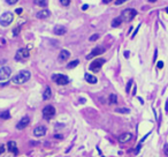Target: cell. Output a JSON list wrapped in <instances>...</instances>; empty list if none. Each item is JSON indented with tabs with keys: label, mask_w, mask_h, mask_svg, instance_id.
I'll return each mask as SVG.
<instances>
[{
	"label": "cell",
	"mask_w": 168,
	"mask_h": 157,
	"mask_svg": "<svg viewBox=\"0 0 168 157\" xmlns=\"http://www.w3.org/2000/svg\"><path fill=\"white\" fill-rule=\"evenodd\" d=\"M31 74L29 70H21L19 74H16L13 78H12V81L16 85H23L26 83L27 81H29V78H30Z\"/></svg>",
	"instance_id": "obj_1"
},
{
	"label": "cell",
	"mask_w": 168,
	"mask_h": 157,
	"mask_svg": "<svg viewBox=\"0 0 168 157\" xmlns=\"http://www.w3.org/2000/svg\"><path fill=\"white\" fill-rule=\"evenodd\" d=\"M137 15V11L134 8H127L122 12L121 14V19L124 22H130L131 20H134V18Z\"/></svg>",
	"instance_id": "obj_2"
},
{
	"label": "cell",
	"mask_w": 168,
	"mask_h": 157,
	"mask_svg": "<svg viewBox=\"0 0 168 157\" xmlns=\"http://www.w3.org/2000/svg\"><path fill=\"white\" fill-rule=\"evenodd\" d=\"M14 20V15L11 12H6L4 13L1 16H0V24L3 27H8Z\"/></svg>",
	"instance_id": "obj_3"
},
{
	"label": "cell",
	"mask_w": 168,
	"mask_h": 157,
	"mask_svg": "<svg viewBox=\"0 0 168 157\" xmlns=\"http://www.w3.org/2000/svg\"><path fill=\"white\" fill-rule=\"evenodd\" d=\"M52 81L55 82L59 86H65L69 82V78H68V76H66L63 74H53L52 75Z\"/></svg>",
	"instance_id": "obj_4"
},
{
	"label": "cell",
	"mask_w": 168,
	"mask_h": 157,
	"mask_svg": "<svg viewBox=\"0 0 168 157\" xmlns=\"http://www.w3.org/2000/svg\"><path fill=\"white\" fill-rule=\"evenodd\" d=\"M105 59H103V58H99V59H96V60H93L91 64H90V66H89V69L91 70V72H93V73H97V72H99L100 70V68H101V66L105 64Z\"/></svg>",
	"instance_id": "obj_5"
},
{
	"label": "cell",
	"mask_w": 168,
	"mask_h": 157,
	"mask_svg": "<svg viewBox=\"0 0 168 157\" xmlns=\"http://www.w3.org/2000/svg\"><path fill=\"white\" fill-rule=\"evenodd\" d=\"M54 114H55V109H54V106L47 105V106H45V108L43 109V117H44V119L50 120V119H52V118L54 117Z\"/></svg>",
	"instance_id": "obj_6"
},
{
	"label": "cell",
	"mask_w": 168,
	"mask_h": 157,
	"mask_svg": "<svg viewBox=\"0 0 168 157\" xmlns=\"http://www.w3.org/2000/svg\"><path fill=\"white\" fill-rule=\"evenodd\" d=\"M12 74V69L8 66H4L0 68V81H6Z\"/></svg>",
	"instance_id": "obj_7"
},
{
	"label": "cell",
	"mask_w": 168,
	"mask_h": 157,
	"mask_svg": "<svg viewBox=\"0 0 168 157\" xmlns=\"http://www.w3.org/2000/svg\"><path fill=\"white\" fill-rule=\"evenodd\" d=\"M29 55H30L29 50L24 47V49L17 50V52H16V54H15V59H16L17 61H20V60H26V59L29 58Z\"/></svg>",
	"instance_id": "obj_8"
},
{
	"label": "cell",
	"mask_w": 168,
	"mask_h": 157,
	"mask_svg": "<svg viewBox=\"0 0 168 157\" xmlns=\"http://www.w3.org/2000/svg\"><path fill=\"white\" fill-rule=\"evenodd\" d=\"M106 51V49L105 47H101V46H98V47H96V49H93L92 51H91V53L90 54H88L87 55V59H92L93 57H97V55H99V54H101V53H104Z\"/></svg>",
	"instance_id": "obj_9"
},
{
	"label": "cell",
	"mask_w": 168,
	"mask_h": 157,
	"mask_svg": "<svg viewBox=\"0 0 168 157\" xmlns=\"http://www.w3.org/2000/svg\"><path fill=\"white\" fill-rule=\"evenodd\" d=\"M29 122H30V118H29L28 116H24V117L17 122L16 128H17V129H24V128L29 125Z\"/></svg>",
	"instance_id": "obj_10"
},
{
	"label": "cell",
	"mask_w": 168,
	"mask_h": 157,
	"mask_svg": "<svg viewBox=\"0 0 168 157\" xmlns=\"http://www.w3.org/2000/svg\"><path fill=\"white\" fill-rule=\"evenodd\" d=\"M45 134H46V127H45V126H37V127L34 129V135L37 136V137L44 136Z\"/></svg>",
	"instance_id": "obj_11"
},
{
	"label": "cell",
	"mask_w": 168,
	"mask_h": 157,
	"mask_svg": "<svg viewBox=\"0 0 168 157\" xmlns=\"http://www.w3.org/2000/svg\"><path fill=\"white\" fill-rule=\"evenodd\" d=\"M69 57H70V52H69L68 50H61V51H60V53H59L58 59H59V61H60V62H62V61L68 60V59H69Z\"/></svg>",
	"instance_id": "obj_12"
},
{
	"label": "cell",
	"mask_w": 168,
	"mask_h": 157,
	"mask_svg": "<svg viewBox=\"0 0 168 157\" xmlns=\"http://www.w3.org/2000/svg\"><path fill=\"white\" fill-rule=\"evenodd\" d=\"M7 147H8V150H9L11 152H13L14 155H17L19 149H17V144H16L15 141H9V142L7 143Z\"/></svg>",
	"instance_id": "obj_13"
},
{
	"label": "cell",
	"mask_w": 168,
	"mask_h": 157,
	"mask_svg": "<svg viewBox=\"0 0 168 157\" xmlns=\"http://www.w3.org/2000/svg\"><path fill=\"white\" fill-rule=\"evenodd\" d=\"M84 78H85V81H87L88 83H90V85H96L97 81H98L96 76H93V75H91V74H89V73H87L85 75H84Z\"/></svg>",
	"instance_id": "obj_14"
},
{
	"label": "cell",
	"mask_w": 168,
	"mask_h": 157,
	"mask_svg": "<svg viewBox=\"0 0 168 157\" xmlns=\"http://www.w3.org/2000/svg\"><path fill=\"white\" fill-rule=\"evenodd\" d=\"M53 31H54L55 35H58V36H62V35L66 34L67 30H66V28H65L63 26H55L54 29H53Z\"/></svg>",
	"instance_id": "obj_15"
},
{
	"label": "cell",
	"mask_w": 168,
	"mask_h": 157,
	"mask_svg": "<svg viewBox=\"0 0 168 157\" xmlns=\"http://www.w3.org/2000/svg\"><path fill=\"white\" fill-rule=\"evenodd\" d=\"M132 139V135H131V133H124V134H122L120 137H119V141L121 142V143H124V142H128V141H130Z\"/></svg>",
	"instance_id": "obj_16"
},
{
	"label": "cell",
	"mask_w": 168,
	"mask_h": 157,
	"mask_svg": "<svg viewBox=\"0 0 168 157\" xmlns=\"http://www.w3.org/2000/svg\"><path fill=\"white\" fill-rule=\"evenodd\" d=\"M51 97H52V90H51L50 87H46V89H45V91H44V94H43V99H44V101H47V99H50Z\"/></svg>",
	"instance_id": "obj_17"
},
{
	"label": "cell",
	"mask_w": 168,
	"mask_h": 157,
	"mask_svg": "<svg viewBox=\"0 0 168 157\" xmlns=\"http://www.w3.org/2000/svg\"><path fill=\"white\" fill-rule=\"evenodd\" d=\"M50 14H51V13H50L48 11L44 9V11H40V12H38L36 16H37L38 19H45V18H48V16H50Z\"/></svg>",
	"instance_id": "obj_18"
},
{
	"label": "cell",
	"mask_w": 168,
	"mask_h": 157,
	"mask_svg": "<svg viewBox=\"0 0 168 157\" xmlns=\"http://www.w3.org/2000/svg\"><path fill=\"white\" fill-rule=\"evenodd\" d=\"M121 23H122L121 16H120V18H115V19H113V21H112V27H113V28H118L119 26H121Z\"/></svg>",
	"instance_id": "obj_19"
},
{
	"label": "cell",
	"mask_w": 168,
	"mask_h": 157,
	"mask_svg": "<svg viewBox=\"0 0 168 157\" xmlns=\"http://www.w3.org/2000/svg\"><path fill=\"white\" fill-rule=\"evenodd\" d=\"M0 118H1V119H5V120L9 119V118H11V112H9L8 110H6V111H3L1 113H0Z\"/></svg>",
	"instance_id": "obj_20"
},
{
	"label": "cell",
	"mask_w": 168,
	"mask_h": 157,
	"mask_svg": "<svg viewBox=\"0 0 168 157\" xmlns=\"http://www.w3.org/2000/svg\"><path fill=\"white\" fill-rule=\"evenodd\" d=\"M78 64H79V60H78V59L73 60V61H70V62H68V64H67V68L71 69V68H74V67H76Z\"/></svg>",
	"instance_id": "obj_21"
},
{
	"label": "cell",
	"mask_w": 168,
	"mask_h": 157,
	"mask_svg": "<svg viewBox=\"0 0 168 157\" xmlns=\"http://www.w3.org/2000/svg\"><path fill=\"white\" fill-rule=\"evenodd\" d=\"M115 111L118 113H124V114L130 113V109H128V108H118V109H115Z\"/></svg>",
	"instance_id": "obj_22"
},
{
	"label": "cell",
	"mask_w": 168,
	"mask_h": 157,
	"mask_svg": "<svg viewBox=\"0 0 168 157\" xmlns=\"http://www.w3.org/2000/svg\"><path fill=\"white\" fill-rule=\"evenodd\" d=\"M108 102H110V104H116V103H118V97H116V95H114V94L110 95Z\"/></svg>",
	"instance_id": "obj_23"
},
{
	"label": "cell",
	"mask_w": 168,
	"mask_h": 157,
	"mask_svg": "<svg viewBox=\"0 0 168 157\" xmlns=\"http://www.w3.org/2000/svg\"><path fill=\"white\" fill-rule=\"evenodd\" d=\"M35 4L40 6V7H46L47 6V0H35Z\"/></svg>",
	"instance_id": "obj_24"
},
{
	"label": "cell",
	"mask_w": 168,
	"mask_h": 157,
	"mask_svg": "<svg viewBox=\"0 0 168 157\" xmlns=\"http://www.w3.org/2000/svg\"><path fill=\"white\" fill-rule=\"evenodd\" d=\"M132 80H130V81H128V83H127V87H126V91L129 94L130 93V88H131V86H132Z\"/></svg>",
	"instance_id": "obj_25"
},
{
	"label": "cell",
	"mask_w": 168,
	"mask_h": 157,
	"mask_svg": "<svg viewBox=\"0 0 168 157\" xmlns=\"http://www.w3.org/2000/svg\"><path fill=\"white\" fill-rule=\"evenodd\" d=\"M60 3L62 6H69L70 5V0H60Z\"/></svg>",
	"instance_id": "obj_26"
},
{
	"label": "cell",
	"mask_w": 168,
	"mask_h": 157,
	"mask_svg": "<svg viewBox=\"0 0 168 157\" xmlns=\"http://www.w3.org/2000/svg\"><path fill=\"white\" fill-rule=\"evenodd\" d=\"M100 36H99V34H96V35H93V36H91L89 39H90V42H95V41H97L98 38H99Z\"/></svg>",
	"instance_id": "obj_27"
},
{
	"label": "cell",
	"mask_w": 168,
	"mask_h": 157,
	"mask_svg": "<svg viewBox=\"0 0 168 157\" xmlns=\"http://www.w3.org/2000/svg\"><path fill=\"white\" fill-rule=\"evenodd\" d=\"M20 30H21V29H20V26H19V27H16V28L13 30V35H14V36H17V35H19V32H20Z\"/></svg>",
	"instance_id": "obj_28"
},
{
	"label": "cell",
	"mask_w": 168,
	"mask_h": 157,
	"mask_svg": "<svg viewBox=\"0 0 168 157\" xmlns=\"http://www.w3.org/2000/svg\"><path fill=\"white\" fill-rule=\"evenodd\" d=\"M17 1H19V0H6V3H7L8 5H15Z\"/></svg>",
	"instance_id": "obj_29"
},
{
	"label": "cell",
	"mask_w": 168,
	"mask_h": 157,
	"mask_svg": "<svg viewBox=\"0 0 168 157\" xmlns=\"http://www.w3.org/2000/svg\"><path fill=\"white\" fill-rule=\"evenodd\" d=\"M126 1H128V0H115V5H122Z\"/></svg>",
	"instance_id": "obj_30"
},
{
	"label": "cell",
	"mask_w": 168,
	"mask_h": 157,
	"mask_svg": "<svg viewBox=\"0 0 168 157\" xmlns=\"http://www.w3.org/2000/svg\"><path fill=\"white\" fill-rule=\"evenodd\" d=\"M5 145L4 144H1V143H0V155H1V154H4L5 152Z\"/></svg>",
	"instance_id": "obj_31"
},
{
	"label": "cell",
	"mask_w": 168,
	"mask_h": 157,
	"mask_svg": "<svg viewBox=\"0 0 168 157\" xmlns=\"http://www.w3.org/2000/svg\"><path fill=\"white\" fill-rule=\"evenodd\" d=\"M163 67V62L162 61H158V64H157V68L158 69H161Z\"/></svg>",
	"instance_id": "obj_32"
},
{
	"label": "cell",
	"mask_w": 168,
	"mask_h": 157,
	"mask_svg": "<svg viewBox=\"0 0 168 157\" xmlns=\"http://www.w3.org/2000/svg\"><path fill=\"white\" fill-rule=\"evenodd\" d=\"M139 28H140V26H138V27L136 28V30H135V31H134V34L131 35V38H134V37H135V36L137 35V32H138V30H139Z\"/></svg>",
	"instance_id": "obj_33"
},
{
	"label": "cell",
	"mask_w": 168,
	"mask_h": 157,
	"mask_svg": "<svg viewBox=\"0 0 168 157\" xmlns=\"http://www.w3.org/2000/svg\"><path fill=\"white\" fill-rule=\"evenodd\" d=\"M163 150H165V154L168 156V143H166V144L163 145Z\"/></svg>",
	"instance_id": "obj_34"
},
{
	"label": "cell",
	"mask_w": 168,
	"mask_h": 157,
	"mask_svg": "<svg viewBox=\"0 0 168 157\" xmlns=\"http://www.w3.org/2000/svg\"><path fill=\"white\" fill-rule=\"evenodd\" d=\"M88 7H89V5H83V6H82V11H87Z\"/></svg>",
	"instance_id": "obj_35"
},
{
	"label": "cell",
	"mask_w": 168,
	"mask_h": 157,
	"mask_svg": "<svg viewBox=\"0 0 168 157\" xmlns=\"http://www.w3.org/2000/svg\"><path fill=\"white\" fill-rule=\"evenodd\" d=\"M15 12H16V14H21V13L23 12V9H22V8H17Z\"/></svg>",
	"instance_id": "obj_36"
},
{
	"label": "cell",
	"mask_w": 168,
	"mask_h": 157,
	"mask_svg": "<svg viewBox=\"0 0 168 157\" xmlns=\"http://www.w3.org/2000/svg\"><path fill=\"white\" fill-rule=\"evenodd\" d=\"M165 111L168 113V99H167V102H166V105H165Z\"/></svg>",
	"instance_id": "obj_37"
},
{
	"label": "cell",
	"mask_w": 168,
	"mask_h": 157,
	"mask_svg": "<svg viewBox=\"0 0 168 157\" xmlns=\"http://www.w3.org/2000/svg\"><path fill=\"white\" fill-rule=\"evenodd\" d=\"M157 54H158V50H155V51H154V57H153V61H155V59H157Z\"/></svg>",
	"instance_id": "obj_38"
},
{
	"label": "cell",
	"mask_w": 168,
	"mask_h": 157,
	"mask_svg": "<svg viewBox=\"0 0 168 157\" xmlns=\"http://www.w3.org/2000/svg\"><path fill=\"white\" fill-rule=\"evenodd\" d=\"M101 1H103V4H110L112 0H101Z\"/></svg>",
	"instance_id": "obj_39"
},
{
	"label": "cell",
	"mask_w": 168,
	"mask_h": 157,
	"mask_svg": "<svg viewBox=\"0 0 168 157\" xmlns=\"http://www.w3.org/2000/svg\"><path fill=\"white\" fill-rule=\"evenodd\" d=\"M124 57H126V58H129V51H126V52H124Z\"/></svg>",
	"instance_id": "obj_40"
},
{
	"label": "cell",
	"mask_w": 168,
	"mask_h": 157,
	"mask_svg": "<svg viewBox=\"0 0 168 157\" xmlns=\"http://www.w3.org/2000/svg\"><path fill=\"white\" fill-rule=\"evenodd\" d=\"M136 94V87H134V90H132V95H135Z\"/></svg>",
	"instance_id": "obj_41"
},
{
	"label": "cell",
	"mask_w": 168,
	"mask_h": 157,
	"mask_svg": "<svg viewBox=\"0 0 168 157\" xmlns=\"http://www.w3.org/2000/svg\"><path fill=\"white\" fill-rule=\"evenodd\" d=\"M149 1H150V3H155L157 0H149Z\"/></svg>",
	"instance_id": "obj_42"
},
{
	"label": "cell",
	"mask_w": 168,
	"mask_h": 157,
	"mask_svg": "<svg viewBox=\"0 0 168 157\" xmlns=\"http://www.w3.org/2000/svg\"><path fill=\"white\" fill-rule=\"evenodd\" d=\"M166 13H167V14H168V7H167V8H166Z\"/></svg>",
	"instance_id": "obj_43"
}]
</instances>
